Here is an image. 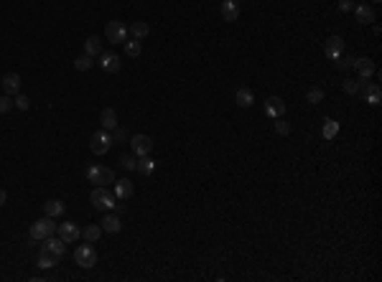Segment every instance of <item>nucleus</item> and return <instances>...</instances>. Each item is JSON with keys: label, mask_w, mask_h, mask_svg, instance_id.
<instances>
[{"label": "nucleus", "mask_w": 382, "mask_h": 282, "mask_svg": "<svg viewBox=\"0 0 382 282\" xmlns=\"http://www.w3.org/2000/svg\"><path fill=\"white\" fill-rule=\"evenodd\" d=\"M219 11H222V18L229 21V23L240 18V3H235V0H222V8H219Z\"/></svg>", "instance_id": "obj_13"}, {"label": "nucleus", "mask_w": 382, "mask_h": 282, "mask_svg": "<svg viewBox=\"0 0 382 282\" xmlns=\"http://www.w3.org/2000/svg\"><path fill=\"white\" fill-rule=\"evenodd\" d=\"M354 16H357V21H359V23H372V21H374V11H372L367 3L354 6Z\"/></svg>", "instance_id": "obj_21"}, {"label": "nucleus", "mask_w": 382, "mask_h": 282, "mask_svg": "<svg viewBox=\"0 0 382 282\" xmlns=\"http://www.w3.org/2000/svg\"><path fill=\"white\" fill-rule=\"evenodd\" d=\"M324 54H326V59H336V56H341L344 54V38L341 36H331V38H326V46H324Z\"/></svg>", "instance_id": "obj_11"}, {"label": "nucleus", "mask_w": 382, "mask_h": 282, "mask_svg": "<svg viewBox=\"0 0 382 282\" xmlns=\"http://www.w3.org/2000/svg\"><path fill=\"white\" fill-rule=\"evenodd\" d=\"M59 259H61V257H56V254H51V252L41 249V254H38V267H41V269H51Z\"/></svg>", "instance_id": "obj_25"}, {"label": "nucleus", "mask_w": 382, "mask_h": 282, "mask_svg": "<svg viewBox=\"0 0 382 282\" xmlns=\"http://www.w3.org/2000/svg\"><path fill=\"white\" fill-rule=\"evenodd\" d=\"M100 66H102V71H107V74H118L120 69H123V59L115 54V51H105V54H100V61H97Z\"/></svg>", "instance_id": "obj_8"}, {"label": "nucleus", "mask_w": 382, "mask_h": 282, "mask_svg": "<svg viewBox=\"0 0 382 282\" xmlns=\"http://www.w3.org/2000/svg\"><path fill=\"white\" fill-rule=\"evenodd\" d=\"M89 198H92V204H94L97 209H105V211H115V209H120L118 198H115V193H110V191H107V186H94V191L89 193Z\"/></svg>", "instance_id": "obj_1"}, {"label": "nucleus", "mask_w": 382, "mask_h": 282, "mask_svg": "<svg viewBox=\"0 0 382 282\" xmlns=\"http://www.w3.org/2000/svg\"><path fill=\"white\" fill-rule=\"evenodd\" d=\"M344 92L347 94H359V79H347V82H344Z\"/></svg>", "instance_id": "obj_33"}, {"label": "nucleus", "mask_w": 382, "mask_h": 282, "mask_svg": "<svg viewBox=\"0 0 382 282\" xmlns=\"http://www.w3.org/2000/svg\"><path fill=\"white\" fill-rule=\"evenodd\" d=\"M125 54H128L130 59L140 56V41H138V38H133V41H125Z\"/></svg>", "instance_id": "obj_31"}, {"label": "nucleus", "mask_w": 382, "mask_h": 282, "mask_svg": "<svg viewBox=\"0 0 382 282\" xmlns=\"http://www.w3.org/2000/svg\"><path fill=\"white\" fill-rule=\"evenodd\" d=\"M336 132H339V125L334 122V119H324V130H321V135H324L326 140H334Z\"/></svg>", "instance_id": "obj_28"}, {"label": "nucleus", "mask_w": 382, "mask_h": 282, "mask_svg": "<svg viewBox=\"0 0 382 282\" xmlns=\"http://www.w3.org/2000/svg\"><path fill=\"white\" fill-rule=\"evenodd\" d=\"M100 122H102V130H115L120 122H118V112H115L112 107H105L100 112Z\"/></svg>", "instance_id": "obj_14"}, {"label": "nucleus", "mask_w": 382, "mask_h": 282, "mask_svg": "<svg viewBox=\"0 0 382 282\" xmlns=\"http://www.w3.org/2000/svg\"><path fill=\"white\" fill-rule=\"evenodd\" d=\"M265 112L270 114V117H283V114H285V102H283L280 97H267Z\"/></svg>", "instance_id": "obj_15"}, {"label": "nucleus", "mask_w": 382, "mask_h": 282, "mask_svg": "<svg viewBox=\"0 0 382 282\" xmlns=\"http://www.w3.org/2000/svg\"><path fill=\"white\" fill-rule=\"evenodd\" d=\"M110 137H112V143H123V140L128 137V132H125V130H123L120 125H118V127L112 130V135H110Z\"/></svg>", "instance_id": "obj_38"}, {"label": "nucleus", "mask_w": 382, "mask_h": 282, "mask_svg": "<svg viewBox=\"0 0 382 282\" xmlns=\"http://www.w3.org/2000/svg\"><path fill=\"white\" fill-rule=\"evenodd\" d=\"M13 104H16L18 109H28V107H31V99H28L26 94H21V92H18V97L13 99Z\"/></svg>", "instance_id": "obj_37"}, {"label": "nucleus", "mask_w": 382, "mask_h": 282, "mask_svg": "<svg viewBox=\"0 0 382 282\" xmlns=\"http://www.w3.org/2000/svg\"><path fill=\"white\" fill-rule=\"evenodd\" d=\"M339 11L349 13V11H354V3H352V0H339Z\"/></svg>", "instance_id": "obj_39"}, {"label": "nucleus", "mask_w": 382, "mask_h": 282, "mask_svg": "<svg viewBox=\"0 0 382 282\" xmlns=\"http://www.w3.org/2000/svg\"><path fill=\"white\" fill-rule=\"evenodd\" d=\"M120 229H123V221L115 216V214H110V216L102 219V231H107V234H118Z\"/></svg>", "instance_id": "obj_22"}, {"label": "nucleus", "mask_w": 382, "mask_h": 282, "mask_svg": "<svg viewBox=\"0 0 382 282\" xmlns=\"http://www.w3.org/2000/svg\"><path fill=\"white\" fill-rule=\"evenodd\" d=\"M6 198H8V196H6V191H0V206L6 204Z\"/></svg>", "instance_id": "obj_40"}, {"label": "nucleus", "mask_w": 382, "mask_h": 282, "mask_svg": "<svg viewBox=\"0 0 382 282\" xmlns=\"http://www.w3.org/2000/svg\"><path fill=\"white\" fill-rule=\"evenodd\" d=\"M275 132H278V135H288V132H291V125L285 122L283 117H275Z\"/></svg>", "instance_id": "obj_35"}, {"label": "nucleus", "mask_w": 382, "mask_h": 282, "mask_svg": "<svg viewBox=\"0 0 382 282\" xmlns=\"http://www.w3.org/2000/svg\"><path fill=\"white\" fill-rule=\"evenodd\" d=\"M82 236H84L87 241H97V239L102 236V226H97V224H89V226H84V229H82Z\"/></svg>", "instance_id": "obj_27"}, {"label": "nucleus", "mask_w": 382, "mask_h": 282, "mask_svg": "<svg viewBox=\"0 0 382 282\" xmlns=\"http://www.w3.org/2000/svg\"><path fill=\"white\" fill-rule=\"evenodd\" d=\"M135 171H138L140 176H150L153 171H156V160H153L150 155H143V158H138V163H135Z\"/></svg>", "instance_id": "obj_19"}, {"label": "nucleus", "mask_w": 382, "mask_h": 282, "mask_svg": "<svg viewBox=\"0 0 382 282\" xmlns=\"http://www.w3.org/2000/svg\"><path fill=\"white\" fill-rule=\"evenodd\" d=\"M41 249H46V252H51V254H56V257H64V239L51 234V236H46V239H44Z\"/></svg>", "instance_id": "obj_12"}, {"label": "nucleus", "mask_w": 382, "mask_h": 282, "mask_svg": "<svg viewBox=\"0 0 382 282\" xmlns=\"http://www.w3.org/2000/svg\"><path fill=\"white\" fill-rule=\"evenodd\" d=\"M16 104H13V99H11V94H3L0 97V114H6V112H11Z\"/></svg>", "instance_id": "obj_34"}, {"label": "nucleus", "mask_w": 382, "mask_h": 282, "mask_svg": "<svg viewBox=\"0 0 382 282\" xmlns=\"http://www.w3.org/2000/svg\"><path fill=\"white\" fill-rule=\"evenodd\" d=\"M92 64H94V61H92V56H87V54H84V56H79V59L74 61V69H76V71H87V69H92Z\"/></svg>", "instance_id": "obj_32"}, {"label": "nucleus", "mask_w": 382, "mask_h": 282, "mask_svg": "<svg viewBox=\"0 0 382 282\" xmlns=\"http://www.w3.org/2000/svg\"><path fill=\"white\" fill-rule=\"evenodd\" d=\"M135 163H138V160H135L133 155H120V166H123L125 171H135Z\"/></svg>", "instance_id": "obj_36"}, {"label": "nucleus", "mask_w": 382, "mask_h": 282, "mask_svg": "<svg viewBox=\"0 0 382 282\" xmlns=\"http://www.w3.org/2000/svg\"><path fill=\"white\" fill-rule=\"evenodd\" d=\"M359 94H362L364 102L372 104V107H377V104L382 102V89H379V84H367V79H359Z\"/></svg>", "instance_id": "obj_6"}, {"label": "nucleus", "mask_w": 382, "mask_h": 282, "mask_svg": "<svg viewBox=\"0 0 382 282\" xmlns=\"http://www.w3.org/2000/svg\"><path fill=\"white\" fill-rule=\"evenodd\" d=\"M74 262L79 264V267H84V269H92V267L97 264V249H94V247H89V244L76 247V252H74Z\"/></svg>", "instance_id": "obj_3"}, {"label": "nucleus", "mask_w": 382, "mask_h": 282, "mask_svg": "<svg viewBox=\"0 0 382 282\" xmlns=\"http://www.w3.org/2000/svg\"><path fill=\"white\" fill-rule=\"evenodd\" d=\"M336 61V69H354V56H349V54H341V56H336L334 59Z\"/></svg>", "instance_id": "obj_29"}, {"label": "nucleus", "mask_w": 382, "mask_h": 282, "mask_svg": "<svg viewBox=\"0 0 382 282\" xmlns=\"http://www.w3.org/2000/svg\"><path fill=\"white\" fill-rule=\"evenodd\" d=\"M128 33H130L133 38H138V41H143V38L150 33V28H148V23H143V21H135V23H130Z\"/></svg>", "instance_id": "obj_23"}, {"label": "nucleus", "mask_w": 382, "mask_h": 282, "mask_svg": "<svg viewBox=\"0 0 382 282\" xmlns=\"http://www.w3.org/2000/svg\"><path fill=\"white\" fill-rule=\"evenodd\" d=\"M354 69H357V74H359V79H369L377 69H374V61L372 59H357L354 61Z\"/></svg>", "instance_id": "obj_17"}, {"label": "nucleus", "mask_w": 382, "mask_h": 282, "mask_svg": "<svg viewBox=\"0 0 382 282\" xmlns=\"http://www.w3.org/2000/svg\"><path fill=\"white\" fill-rule=\"evenodd\" d=\"M89 148H92L94 155H105V153L112 148V137L107 135V130H97V132L92 135V140H89Z\"/></svg>", "instance_id": "obj_7"}, {"label": "nucleus", "mask_w": 382, "mask_h": 282, "mask_svg": "<svg viewBox=\"0 0 382 282\" xmlns=\"http://www.w3.org/2000/svg\"><path fill=\"white\" fill-rule=\"evenodd\" d=\"M64 204H61V201H56V198H51V201H46V204H44V211H46V216H54V219H59L61 214H64Z\"/></svg>", "instance_id": "obj_24"}, {"label": "nucleus", "mask_w": 382, "mask_h": 282, "mask_svg": "<svg viewBox=\"0 0 382 282\" xmlns=\"http://www.w3.org/2000/svg\"><path fill=\"white\" fill-rule=\"evenodd\" d=\"M115 198L118 201H123V198H130L133 196V181H128V178H123V181H115Z\"/></svg>", "instance_id": "obj_16"}, {"label": "nucleus", "mask_w": 382, "mask_h": 282, "mask_svg": "<svg viewBox=\"0 0 382 282\" xmlns=\"http://www.w3.org/2000/svg\"><path fill=\"white\" fill-rule=\"evenodd\" d=\"M306 99H309L311 104H319V102L324 99V89H321V87H311L309 92H306Z\"/></svg>", "instance_id": "obj_30"}, {"label": "nucleus", "mask_w": 382, "mask_h": 282, "mask_svg": "<svg viewBox=\"0 0 382 282\" xmlns=\"http://www.w3.org/2000/svg\"><path fill=\"white\" fill-rule=\"evenodd\" d=\"M130 150H133V155H138V158L150 155V150H153V137H148V135H135V137L130 140Z\"/></svg>", "instance_id": "obj_9"}, {"label": "nucleus", "mask_w": 382, "mask_h": 282, "mask_svg": "<svg viewBox=\"0 0 382 282\" xmlns=\"http://www.w3.org/2000/svg\"><path fill=\"white\" fill-rule=\"evenodd\" d=\"M84 54L87 56H100L102 54V41H100V36H89L87 41H84Z\"/></svg>", "instance_id": "obj_20"}, {"label": "nucleus", "mask_w": 382, "mask_h": 282, "mask_svg": "<svg viewBox=\"0 0 382 282\" xmlns=\"http://www.w3.org/2000/svg\"><path fill=\"white\" fill-rule=\"evenodd\" d=\"M105 36H107L110 44H123L125 38H128V26L120 23V21H110V23L105 26Z\"/></svg>", "instance_id": "obj_5"}, {"label": "nucleus", "mask_w": 382, "mask_h": 282, "mask_svg": "<svg viewBox=\"0 0 382 282\" xmlns=\"http://www.w3.org/2000/svg\"><path fill=\"white\" fill-rule=\"evenodd\" d=\"M374 3H377V0H374Z\"/></svg>", "instance_id": "obj_41"}, {"label": "nucleus", "mask_w": 382, "mask_h": 282, "mask_svg": "<svg viewBox=\"0 0 382 282\" xmlns=\"http://www.w3.org/2000/svg\"><path fill=\"white\" fill-rule=\"evenodd\" d=\"M0 82H3L6 94H18V92H21V76H18V74H6Z\"/></svg>", "instance_id": "obj_18"}, {"label": "nucleus", "mask_w": 382, "mask_h": 282, "mask_svg": "<svg viewBox=\"0 0 382 282\" xmlns=\"http://www.w3.org/2000/svg\"><path fill=\"white\" fill-rule=\"evenodd\" d=\"M56 229H59L56 219H54V216H44V219H38V221L31 226V239H36V241H44L46 236L56 234Z\"/></svg>", "instance_id": "obj_2"}, {"label": "nucleus", "mask_w": 382, "mask_h": 282, "mask_svg": "<svg viewBox=\"0 0 382 282\" xmlns=\"http://www.w3.org/2000/svg\"><path fill=\"white\" fill-rule=\"evenodd\" d=\"M87 181L94 183V186H110V183H115V173H112L110 168L92 166V168L87 171Z\"/></svg>", "instance_id": "obj_4"}, {"label": "nucleus", "mask_w": 382, "mask_h": 282, "mask_svg": "<svg viewBox=\"0 0 382 282\" xmlns=\"http://www.w3.org/2000/svg\"><path fill=\"white\" fill-rule=\"evenodd\" d=\"M235 102L240 104V107H252L255 104V94L250 92V89H237V94H235Z\"/></svg>", "instance_id": "obj_26"}, {"label": "nucleus", "mask_w": 382, "mask_h": 282, "mask_svg": "<svg viewBox=\"0 0 382 282\" xmlns=\"http://www.w3.org/2000/svg\"><path fill=\"white\" fill-rule=\"evenodd\" d=\"M56 234L64 239V244H71V241H76L82 236V231H79V226H76L74 221H66V224H61L59 229H56Z\"/></svg>", "instance_id": "obj_10"}]
</instances>
